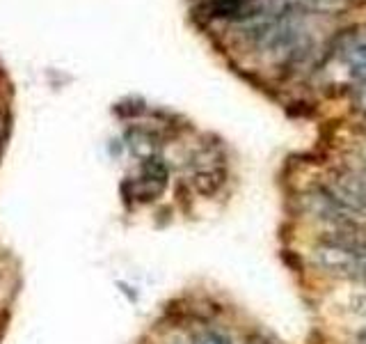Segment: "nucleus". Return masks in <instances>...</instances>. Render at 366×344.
I'll return each instance as SVG.
<instances>
[{
  "label": "nucleus",
  "mask_w": 366,
  "mask_h": 344,
  "mask_svg": "<svg viewBox=\"0 0 366 344\" xmlns=\"http://www.w3.org/2000/svg\"><path fill=\"white\" fill-rule=\"evenodd\" d=\"M131 188V195L135 200H142V202H149V200H156V197L163 193L165 184L163 181H156V179H149V177H140L135 181L128 184Z\"/></svg>",
  "instance_id": "2"
},
{
  "label": "nucleus",
  "mask_w": 366,
  "mask_h": 344,
  "mask_svg": "<svg viewBox=\"0 0 366 344\" xmlns=\"http://www.w3.org/2000/svg\"><path fill=\"white\" fill-rule=\"evenodd\" d=\"M313 259H316V264L323 271L339 273V276H346V278H357L362 262H364V259H357L350 253L341 250V248L332 246V243H323V241L313 248Z\"/></svg>",
  "instance_id": "1"
},
{
  "label": "nucleus",
  "mask_w": 366,
  "mask_h": 344,
  "mask_svg": "<svg viewBox=\"0 0 366 344\" xmlns=\"http://www.w3.org/2000/svg\"><path fill=\"white\" fill-rule=\"evenodd\" d=\"M355 340H357V344H366V328H364V331H357Z\"/></svg>",
  "instance_id": "8"
},
{
  "label": "nucleus",
  "mask_w": 366,
  "mask_h": 344,
  "mask_svg": "<svg viewBox=\"0 0 366 344\" xmlns=\"http://www.w3.org/2000/svg\"><path fill=\"white\" fill-rule=\"evenodd\" d=\"M222 181H225V172H222V170L199 172V174H194V179H192L194 188H197L202 195H213V193L222 186Z\"/></svg>",
  "instance_id": "4"
},
{
  "label": "nucleus",
  "mask_w": 366,
  "mask_h": 344,
  "mask_svg": "<svg viewBox=\"0 0 366 344\" xmlns=\"http://www.w3.org/2000/svg\"><path fill=\"white\" fill-rule=\"evenodd\" d=\"M355 106H357L359 110L366 112V85H362V89L355 94Z\"/></svg>",
  "instance_id": "6"
},
{
  "label": "nucleus",
  "mask_w": 366,
  "mask_h": 344,
  "mask_svg": "<svg viewBox=\"0 0 366 344\" xmlns=\"http://www.w3.org/2000/svg\"><path fill=\"white\" fill-rule=\"evenodd\" d=\"M142 177L156 179V181H167V166L158 156H147L142 163Z\"/></svg>",
  "instance_id": "5"
},
{
  "label": "nucleus",
  "mask_w": 366,
  "mask_h": 344,
  "mask_svg": "<svg viewBox=\"0 0 366 344\" xmlns=\"http://www.w3.org/2000/svg\"><path fill=\"white\" fill-rule=\"evenodd\" d=\"M355 312H359V314H364L366 317V296H359L357 299V303H355Z\"/></svg>",
  "instance_id": "7"
},
{
  "label": "nucleus",
  "mask_w": 366,
  "mask_h": 344,
  "mask_svg": "<svg viewBox=\"0 0 366 344\" xmlns=\"http://www.w3.org/2000/svg\"><path fill=\"white\" fill-rule=\"evenodd\" d=\"M245 0H208V12L215 18H240Z\"/></svg>",
  "instance_id": "3"
},
{
  "label": "nucleus",
  "mask_w": 366,
  "mask_h": 344,
  "mask_svg": "<svg viewBox=\"0 0 366 344\" xmlns=\"http://www.w3.org/2000/svg\"><path fill=\"white\" fill-rule=\"evenodd\" d=\"M357 278H359V280H362L364 285H366V259L362 262V268H359V276H357Z\"/></svg>",
  "instance_id": "9"
}]
</instances>
